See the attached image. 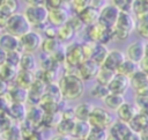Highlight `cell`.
<instances>
[{
    "mask_svg": "<svg viewBox=\"0 0 148 140\" xmlns=\"http://www.w3.org/2000/svg\"><path fill=\"white\" fill-rule=\"evenodd\" d=\"M120 10L112 3H105L101 9H99V16H98V23L106 27V28H110V29H113L118 19H119V15H120Z\"/></svg>",
    "mask_w": 148,
    "mask_h": 140,
    "instance_id": "cell-8",
    "label": "cell"
},
{
    "mask_svg": "<svg viewBox=\"0 0 148 140\" xmlns=\"http://www.w3.org/2000/svg\"><path fill=\"white\" fill-rule=\"evenodd\" d=\"M135 104L140 110L148 109V90L135 94Z\"/></svg>",
    "mask_w": 148,
    "mask_h": 140,
    "instance_id": "cell-38",
    "label": "cell"
},
{
    "mask_svg": "<svg viewBox=\"0 0 148 140\" xmlns=\"http://www.w3.org/2000/svg\"><path fill=\"white\" fill-rule=\"evenodd\" d=\"M130 126H131L132 131L138 132V133H141L146 128H148V118L146 117V115L142 111H140L134 117V119L130 123Z\"/></svg>",
    "mask_w": 148,
    "mask_h": 140,
    "instance_id": "cell-30",
    "label": "cell"
},
{
    "mask_svg": "<svg viewBox=\"0 0 148 140\" xmlns=\"http://www.w3.org/2000/svg\"><path fill=\"white\" fill-rule=\"evenodd\" d=\"M45 111L40 108V106H37L35 105L34 108L29 109L28 110V116H27V123H29L34 128L37 127L39 124H42L44 121V118H45Z\"/></svg>",
    "mask_w": 148,
    "mask_h": 140,
    "instance_id": "cell-24",
    "label": "cell"
},
{
    "mask_svg": "<svg viewBox=\"0 0 148 140\" xmlns=\"http://www.w3.org/2000/svg\"><path fill=\"white\" fill-rule=\"evenodd\" d=\"M135 1L136 0H111V3L114 5L120 12L130 13L131 10H133Z\"/></svg>",
    "mask_w": 148,
    "mask_h": 140,
    "instance_id": "cell-36",
    "label": "cell"
},
{
    "mask_svg": "<svg viewBox=\"0 0 148 140\" xmlns=\"http://www.w3.org/2000/svg\"><path fill=\"white\" fill-rule=\"evenodd\" d=\"M1 139H5V140H21V139H23L21 124L14 123L9 127H7L6 130H2L1 131Z\"/></svg>",
    "mask_w": 148,
    "mask_h": 140,
    "instance_id": "cell-27",
    "label": "cell"
},
{
    "mask_svg": "<svg viewBox=\"0 0 148 140\" xmlns=\"http://www.w3.org/2000/svg\"><path fill=\"white\" fill-rule=\"evenodd\" d=\"M36 67H37V59H36L35 54L30 53V52H22L21 62H20V69L34 73Z\"/></svg>",
    "mask_w": 148,
    "mask_h": 140,
    "instance_id": "cell-28",
    "label": "cell"
},
{
    "mask_svg": "<svg viewBox=\"0 0 148 140\" xmlns=\"http://www.w3.org/2000/svg\"><path fill=\"white\" fill-rule=\"evenodd\" d=\"M109 94H110V91H109L108 86L101 84L98 82H96L94 84V87H91V89H90V96H92L94 98H97V100L103 101Z\"/></svg>",
    "mask_w": 148,
    "mask_h": 140,
    "instance_id": "cell-33",
    "label": "cell"
},
{
    "mask_svg": "<svg viewBox=\"0 0 148 140\" xmlns=\"http://www.w3.org/2000/svg\"><path fill=\"white\" fill-rule=\"evenodd\" d=\"M146 52H147V44H145L141 40H134L126 47L125 54L127 59L140 65V62L146 57Z\"/></svg>",
    "mask_w": 148,
    "mask_h": 140,
    "instance_id": "cell-11",
    "label": "cell"
},
{
    "mask_svg": "<svg viewBox=\"0 0 148 140\" xmlns=\"http://www.w3.org/2000/svg\"><path fill=\"white\" fill-rule=\"evenodd\" d=\"M95 105L88 101L86 102H81L79 103L74 109V117L76 120H84V121H88L89 120V117L94 110Z\"/></svg>",
    "mask_w": 148,
    "mask_h": 140,
    "instance_id": "cell-23",
    "label": "cell"
},
{
    "mask_svg": "<svg viewBox=\"0 0 148 140\" xmlns=\"http://www.w3.org/2000/svg\"><path fill=\"white\" fill-rule=\"evenodd\" d=\"M51 140H73L72 137L68 135H62V134H56L51 138Z\"/></svg>",
    "mask_w": 148,
    "mask_h": 140,
    "instance_id": "cell-41",
    "label": "cell"
},
{
    "mask_svg": "<svg viewBox=\"0 0 148 140\" xmlns=\"http://www.w3.org/2000/svg\"><path fill=\"white\" fill-rule=\"evenodd\" d=\"M86 59H88V57H87L86 47L82 44L72 43L65 50V60L71 66L79 67Z\"/></svg>",
    "mask_w": 148,
    "mask_h": 140,
    "instance_id": "cell-7",
    "label": "cell"
},
{
    "mask_svg": "<svg viewBox=\"0 0 148 140\" xmlns=\"http://www.w3.org/2000/svg\"><path fill=\"white\" fill-rule=\"evenodd\" d=\"M2 20V29L5 32H8L13 36H16L21 38L25 34H28L30 30H32V25L25 17L23 13H15L10 15L7 19H1Z\"/></svg>",
    "mask_w": 148,
    "mask_h": 140,
    "instance_id": "cell-2",
    "label": "cell"
},
{
    "mask_svg": "<svg viewBox=\"0 0 148 140\" xmlns=\"http://www.w3.org/2000/svg\"><path fill=\"white\" fill-rule=\"evenodd\" d=\"M135 30H136V32L139 34L140 37L148 38V17L138 19L136 20Z\"/></svg>",
    "mask_w": 148,
    "mask_h": 140,
    "instance_id": "cell-37",
    "label": "cell"
},
{
    "mask_svg": "<svg viewBox=\"0 0 148 140\" xmlns=\"http://www.w3.org/2000/svg\"><path fill=\"white\" fill-rule=\"evenodd\" d=\"M108 139H109V131L106 128L92 127V126L87 138V140H108Z\"/></svg>",
    "mask_w": 148,
    "mask_h": 140,
    "instance_id": "cell-34",
    "label": "cell"
},
{
    "mask_svg": "<svg viewBox=\"0 0 148 140\" xmlns=\"http://www.w3.org/2000/svg\"><path fill=\"white\" fill-rule=\"evenodd\" d=\"M136 21L131 15V13L121 12L119 19L113 28V36L118 40H126L133 30H135Z\"/></svg>",
    "mask_w": 148,
    "mask_h": 140,
    "instance_id": "cell-3",
    "label": "cell"
},
{
    "mask_svg": "<svg viewBox=\"0 0 148 140\" xmlns=\"http://www.w3.org/2000/svg\"><path fill=\"white\" fill-rule=\"evenodd\" d=\"M108 131H109V137L117 139V140H123L132 131V128H131L130 124L117 119L113 121V124L110 126V128Z\"/></svg>",
    "mask_w": 148,
    "mask_h": 140,
    "instance_id": "cell-17",
    "label": "cell"
},
{
    "mask_svg": "<svg viewBox=\"0 0 148 140\" xmlns=\"http://www.w3.org/2000/svg\"><path fill=\"white\" fill-rule=\"evenodd\" d=\"M139 112H140V109L136 106V104L130 103V102H125V103L116 111V115H117V118H118L119 120L130 124Z\"/></svg>",
    "mask_w": 148,
    "mask_h": 140,
    "instance_id": "cell-15",
    "label": "cell"
},
{
    "mask_svg": "<svg viewBox=\"0 0 148 140\" xmlns=\"http://www.w3.org/2000/svg\"><path fill=\"white\" fill-rule=\"evenodd\" d=\"M35 81L36 80H34V78H32V72H27V71H22V69L18 71V74L16 78L17 86L29 89Z\"/></svg>",
    "mask_w": 148,
    "mask_h": 140,
    "instance_id": "cell-32",
    "label": "cell"
},
{
    "mask_svg": "<svg viewBox=\"0 0 148 140\" xmlns=\"http://www.w3.org/2000/svg\"><path fill=\"white\" fill-rule=\"evenodd\" d=\"M18 67L14 66V65H10L8 62H3L1 64V67H0V74H1V79L3 82H10V81H14L16 80L17 78V74H18Z\"/></svg>",
    "mask_w": 148,
    "mask_h": 140,
    "instance_id": "cell-26",
    "label": "cell"
},
{
    "mask_svg": "<svg viewBox=\"0 0 148 140\" xmlns=\"http://www.w3.org/2000/svg\"><path fill=\"white\" fill-rule=\"evenodd\" d=\"M49 13L50 10L44 5L27 6L23 12L32 27H44L49 22Z\"/></svg>",
    "mask_w": 148,
    "mask_h": 140,
    "instance_id": "cell-4",
    "label": "cell"
},
{
    "mask_svg": "<svg viewBox=\"0 0 148 140\" xmlns=\"http://www.w3.org/2000/svg\"><path fill=\"white\" fill-rule=\"evenodd\" d=\"M125 60H126V54L123 51H120L118 49H112L109 51L102 67L117 73Z\"/></svg>",
    "mask_w": 148,
    "mask_h": 140,
    "instance_id": "cell-10",
    "label": "cell"
},
{
    "mask_svg": "<svg viewBox=\"0 0 148 140\" xmlns=\"http://www.w3.org/2000/svg\"><path fill=\"white\" fill-rule=\"evenodd\" d=\"M0 47L2 51L6 53H12V52H17L21 51V42L20 38L16 36H13L8 32H3L0 37Z\"/></svg>",
    "mask_w": 148,
    "mask_h": 140,
    "instance_id": "cell-14",
    "label": "cell"
},
{
    "mask_svg": "<svg viewBox=\"0 0 148 140\" xmlns=\"http://www.w3.org/2000/svg\"><path fill=\"white\" fill-rule=\"evenodd\" d=\"M108 140H117V139H113V138H111V137H109V139Z\"/></svg>",
    "mask_w": 148,
    "mask_h": 140,
    "instance_id": "cell-42",
    "label": "cell"
},
{
    "mask_svg": "<svg viewBox=\"0 0 148 140\" xmlns=\"http://www.w3.org/2000/svg\"><path fill=\"white\" fill-rule=\"evenodd\" d=\"M21 42V50L22 52H30L34 53L39 50L43 45V38L39 32L35 30H30L28 34L20 38Z\"/></svg>",
    "mask_w": 148,
    "mask_h": 140,
    "instance_id": "cell-9",
    "label": "cell"
},
{
    "mask_svg": "<svg viewBox=\"0 0 148 140\" xmlns=\"http://www.w3.org/2000/svg\"><path fill=\"white\" fill-rule=\"evenodd\" d=\"M28 6H38V5H44L45 0H23Z\"/></svg>",
    "mask_w": 148,
    "mask_h": 140,
    "instance_id": "cell-40",
    "label": "cell"
},
{
    "mask_svg": "<svg viewBox=\"0 0 148 140\" xmlns=\"http://www.w3.org/2000/svg\"><path fill=\"white\" fill-rule=\"evenodd\" d=\"M1 140H5V139H1Z\"/></svg>",
    "mask_w": 148,
    "mask_h": 140,
    "instance_id": "cell-45",
    "label": "cell"
},
{
    "mask_svg": "<svg viewBox=\"0 0 148 140\" xmlns=\"http://www.w3.org/2000/svg\"><path fill=\"white\" fill-rule=\"evenodd\" d=\"M139 69H140V65L139 64H136V62H134V61H132V60L126 58V60L123 62V65L120 66V68L118 69L117 73H120V74H123V75H125L127 78H131Z\"/></svg>",
    "mask_w": 148,
    "mask_h": 140,
    "instance_id": "cell-31",
    "label": "cell"
},
{
    "mask_svg": "<svg viewBox=\"0 0 148 140\" xmlns=\"http://www.w3.org/2000/svg\"><path fill=\"white\" fill-rule=\"evenodd\" d=\"M18 0H1L0 3V15L1 19H7L10 15L17 13Z\"/></svg>",
    "mask_w": 148,
    "mask_h": 140,
    "instance_id": "cell-29",
    "label": "cell"
},
{
    "mask_svg": "<svg viewBox=\"0 0 148 140\" xmlns=\"http://www.w3.org/2000/svg\"><path fill=\"white\" fill-rule=\"evenodd\" d=\"M101 65H98L97 62H95L91 59H86L79 67H77V73L79 76L83 80V81H89L91 79H96L99 69H101Z\"/></svg>",
    "mask_w": 148,
    "mask_h": 140,
    "instance_id": "cell-12",
    "label": "cell"
},
{
    "mask_svg": "<svg viewBox=\"0 0 148 140\" xmlns=\"http://www.w3.org/2000/svg\"><path fill=\"white\" fill-rule=\"evenodd\" d=\"M145 72H146V74H147V76H148V69H146Z\"/></svg>",
    "mask_w": 148,
    "mask_h": 140,
    "instance_id": "cell-43",
    "label": "cell"
},
{
    "mask_svg": "<svg viewBox=\"0 0 148 140\" xmlns=\"http://www.w3.org/2000/svg\"><path fill=\"white\" fill-rule=\"evenodd\" d=\"M109 49L105 44H96L92 43L91 44V50H90V54H89V59L94 60L95 62H97L98 65H103L108 53H109Z\"/></svg>",
    "mask_w": 148,
    "mask_h": 140,
    "instance_id": "cell-22",
    "label": "cell"
},
{
    "mask_svg": "<svg viewBox=\"0 0 148 140\" xmlns=\"http://www.w3.org/2000/svg\"><path fill=\"white\" fill-rule=\"evenodd\" d=\"M123 140H142V137H141L140 133L134 132V131H131Z\"/></svg>",
    "mask_w": 148,
    "mask_h": 140,
    "instance_id": "cell-39",
    "label": "cell"
},
{
    "mask_svg": "<svg viewBox=\"0 0 148 140\" xmlns=\"http://www.w3.org/2000/svg\"><path fill=\"white\" fill-rule=\"evenodd\" d=\"M87 35L91 43L105 44V45L108 44V42H110L111 39L114 38L113 29L106 28V27L99 24L98 22L87 27Z\"/></svg>",
    "mask_w": 148,
    "mask_h": 140,
    "instance_id": "cell-5",
    "label": "cell"
},
{
    "mask_svg": "<svg viewBox=\"0 0 148 140\" xmlns=\"http://www.w3.org/2000/svg\"><path fill=\"white\" fill-rule=\"evenodd\" d=\"M89 124L92 127H101L109 130L110 126L113 124L114 119L110 110L102 106H95L90 117H89Z\"/></svg>",
    "mask_w": 148,
    "mask_h": 140,
    "instance_id": "cell-6",
    "label": "cell"
},
{
    "mask_svg": "<svg viewBox=\"0 0 148 140\" xmlns=\"http://www.w3.org/2000/svg\"><path fill=\"white\" fill-rule=\"evenodd\" d=\"M125 97L124 95H120V94H113V93H110L104 100H103V103H104V106L110 110V111H117L124 103H125Z\"/></svg>",
    "mask_w": 148,
    "mask_h": 140,
    "instance_id": "cell-25",
    "label": "cell"
},
{
    "mask_svg": "<svg viewBox=\"0 0 148 140\" xmlns=\"http://www.w3.org/2000/svg\"><path fill=\"white\" fill-rule=\"evenodd\" d=\"M77 15H79L77 17L81 20V22L88 27V25H91V24H95V23L98 22L99 9H97L94 6L89 5L88 7H86L81 12H79Z\"/></svg>",
    "mask_w": 148,
    "mask_h": 140,
    "instance_id": "cell-19",
    "label": "cell"
},
{
    "mask_svg": "<svg viewBox=\"0 0 148 140\" xmlns=\"http://www.w3.org/2000/svg\"><path fill=\"white\" fill-rule=\"evenodd\" d=\"M130 87H131L130 78H127L120 73H116L113 75L112 80L110 81V83L108 84L110 93L120 94V95H125V93L128 90Z\"/></svg>",
    "mask_w": 148,
    "mask_h": 140,
    "instance_id": "cell-13",
    "label": "cell"
},
{
    "mask_svg": "<svg viewBox=\"0 0 148 140\" xmlns=\"http://www.w3.org/2000/svg\"><path fill=\"white\" fill-rule=\"evenodd\" d=\"M59 88L62 95V98L66 101H74L82 97L84 93L83 80L79 74L66 73L59 80Z\"/></svg>",
    "mask_w": 148,
    "mask_h": 140,
    "instance_id": "cell-1",
    "label": "cell"
},
{
    "mask_svg": "<svg viewBox=\"0 0 148 140\" xmlns=\"http://www.w3.org/2000/svg\"><path fill=\"white\" fill-rule=\"evenodd\" d=\"M130 81H131V88L134 90L135 94L148 90V76L146 72L142 71L141 68L130 78Z\"/></svg>",
    "mask_w": 148,
    "mask_h": 140,
    "instance_id": "cell-18",
    "label": "cell"
},
{
    "mask_svg": "<svg viewBox=\"0 0 148 140\" xmlns=\"http://www.w3.org/2000/svg\"><path fill=\"white\" fill-rule=\"evenodd\" d=\"M21 140H25V139H21Z\"/></svg>",
    "mask_w": 148,
    "mask_h": 140,
    "instance_id": "cell-44",
    "label": "cell"
},
{
    "mask_svg": "<svg viewBox=\"0 0 148 140\" xmlns=\"http://www.w3.org/2000/svg\"><path fill=\"white\" fill-rule=\"evenodd\" d=\"M90 130H91V125L89 124V121L76 120L71 137L73 140H87Z\"/></svg>",
    "mask_w": 148,
    "mask_h": 140,
    "instance_id": "cell-21",
    "label": "cell"
},
{
    "mask_svg": "<svg viewBox=\"0 0 148 140\" xmlns=\"http://www.w3.org/2000/svg\"><path fill=\"white\" fill-rule=\"evenodd\" d=\"M114 74H116L114 72H112L110 69H106L104 67H101V69H99V72H98V74H97V76H96L95 80H96V82H98L101 84L108 86L110 83V81L112 80V78H113Z\"/></svg>",
    "mask_w": 148,
    "mask_h": 140,
    "instance_id": "cell-35",
    "label": "cell"
},
{
    "mask_svg": "<svg viewBox=\"0 0 148 140\" xmlns=\"http://www.w3.org/2000/svg\"><path fill=\"white\" fill-rule=\"evenodd\" d=\"M68 21H69V14H68L67 9H65L61 6L58 8L51 9L49 13V23L53 27L60 28V27L65 25Z\"/></svg>",
    "mask_w": 148,
    "mask_h": 140,
    "instance_id": "cell-16",
    "label": "cell"
},
{
    "mask_svg": "<svg viewBox=\"0 0 148 140\" xmlns=\"http://www.w3.org/2000/svg\"><path fill=\"white\" fill-rule=\"evenodd\" d=\"M9 116L12 117L13 120H15L18 124H22L27 120L28 116V109H25L24 103H12L10 106L8 108Z\"/></svg>",
    "mask_w": 148,
    "mask_h": 140,
    "instance_id": "cell-20",
    "label": "cell"
}]
</instances>
